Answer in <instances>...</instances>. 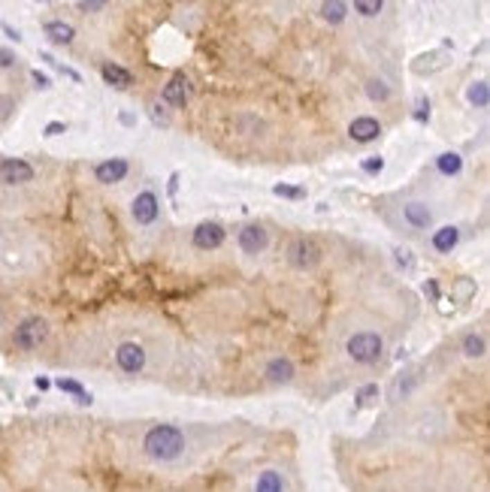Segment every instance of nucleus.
<instances>
[{
  "instance_id": "f257e3e1",
  "label": "nucleus",
  "mask_w": 490,
  "mask_h": 492,
  "mask_svg": "<svg viewBox=\"0 0 490 492\" xmlns=\"http://www.w3.org/2000/svg\"><path fill=\"white\" fill-rule=\"evenodd\" d=\"M143 450H146V456H152L157 462H170L185 450V435L176 426H170V423H161V426L146 432Z\"/></svg>"
},
{
  "instance_id": "f03ea898",
  "label": "nucleus",
  "mask_w": 490,
  "mask_h": 492,
  "mask_svg": "<svg viewBox=\"0 0 490 492\" xmlns=\"http://www.w3.org/2000/svg\"><path fill=\"white\" fill-rule=\"evenodd\" d=\"M381 336H376V332H357V336L348 338V356H351L354 363H363V365H372V363H378V356H381Z\"/></svg>"
},
{
  "instance_id": "7ed1b4c3",
  "label": "nucleus",
  "mask_w": 490,
  "mask_h": 492,
  "mask_svg": "<svg viewBox=\"0 0 490 492\" xmlns=\"http://www.w3.org/2000/svg\"><path fill=\"white\" fill-rule=\"evenodd\" d=\"M46 338H49V323L43 318H24L12 332L15 347H21V350H34L43 345Z\"/></svg>"
},
{
  "instance_id": "20e7f679",
  "label": "nucleus",
  "mask_w": 490,
  "mask_h": 492,
  "mask_svg": "<svg viewBox=\"0 0 490 492\" xmlns=\"http://www.w3.org/2000/svg\"><path fill=\"white\" fill-rule=\"evenodd\" d=\"M288 260L294 263L297 269H312V266L321 260V248L315 245L312 239H297V242H290V248H288Z\"/></svg>"
},
{
  "instance_id": "39448f33",
  "label": "nucleus",
  "mask_w": 490,
  "mask_h": 492,
  "mask_svg": "<svg viewBox=\"0 0 490 492\" xmlns=\"http://www.w3.org/2000/svg\"><path fill=\"white\" fill-rule=\"evenodd\" d=\"M115 363H119V369L128 372V374L143 372V365H146L143 345H137V341H124V345H119V350H115Z\"/></svg>"
},
{
  "instance_id": "423d86ee",
  "label": "nucleus",
  "mask_w": 490,
  "mask_h": 492,
  "mask_svg": "<svg viewBox=\"0 0 490 492\" xmlns=\"http://www.w3.org/2000/svg\"><path fill=\"white\" fill-rule=\"evenodd\" d=\"M30 179H34V166L28 161H19V157L0 161V181H6V185H24Z\"/></svg>"
},
{
  "instance_id": "0eeeda50",
  "label": "nucleus",
  "mask_w": 490,
  "mask_h": 492,
  "mask_svg": "<svg viewBox=\"0 0 490 492\" xmlns=\"http://www.w3.org/2000/svg\"><path fill=\"white\" fill-rule=\"evenodd\" d=\"M224 245V227L215 221H206L200 227L194 230V248H200V251H215V248Z\"/></svg>"
},
{
  "instance_id": "6e6552de",
  "label": "nucleus",
  "mask_w": 490,
  "mask_h": 492,
  "mask_svg": "<svg viewBox=\"0 0 490 492\" xmlns=\"http://www.w3.org/2000/svg\"><path fill=\"white\" fill-rule=\"evenodd\" d=\"M157 212H161V203H157V197L152 190H143V194L134 199V206H130V215H134L137 224H152L157 218Z\"/></svg>"
},
{
  "instance_id": "1a4fd4ad",
  "label": "nucleus",
  "mask_w": 490,
  "mask_h": 492,
  "mask_svg": "<svg viewBox=\"0 0 490 492\" xmlns=\"http://www.w3.org/2000/svg\"><path fill=\"white\" fill-rule=\"evenodd\" d=\"M267 245H270L267 230L257 227V224H248V227L239 230V248H243L245 254H261Z\"/></svg>"
},
{
  "instance_id": "9d476101",
  "label": "nucleus",
  "mask_w": 490,
  "mask_h": 492,
  "mask_svg": "<svg viewBox=\"0 0 490 492\" xmlns=\"http://www.w3.org/2000/svg\"><path fill=\"white\" fill-rule=\"evenodd\" d=\"M128 161L124 157H112V161H103V163H97L94 166V175H97V181L100 185H115V181H121L124 175H128Z\"/></svg>"
},
{
  "instance_id": "9b49d317",
  "label": "nucleus",
  "mask_w": 490,
  "mask_h": 492,
  "mask_svg": "<svg viewBox=\"0 0 490 492\" xmlns=\"http://www.w3.org/2000/svg\"><path fill=\"white\" fill-rule=\"evenodd\" d=\"M378 133H381V124L376 118H369V115L354 118L351 127H348V136H351L354 143H372V139H378Z\"/></svg>"
},
{
  "instance_id": "f8f14e48",
  "label": "nucleus",
  "mask_w": 490,
  "mask_h": 492,
  "mask_svg": "<svg viewBox=\"0 0 490 492\" xmlns=\"http://www.w3.org/2000/svg\"><path fill=\"white\" fill-rule=\"evenodd\" d=\"M191 97V85H188V79L182 76V73H176L167 85H164V100H167L170 106H182L185 100Z\"/></svg>"
},
{
  "instance_id": "ddd939ff",
  "label": "nucleus",
  "mask_w": 490,
  "mask_h": 492,
  "mask_svg": "<svg viewBox=\"0 0 490 492\" xmlns=\"http://www.w3.org/2000/svg\"><path fill=\"white\" fill-rule=\"evenodd\" d=\"M403 218L409 221L414 230H427L430 221H433V212H430L423 203H409V206L403 208Z\"/></svg>"
},
{
  "instance_id": "4468645a",
  "label": "nucleus",
  "mask_w": 490,
  "mask_h": 492,
  "mask_svg": "<svg viewBox=\"0 0 490 492\" xmlns=\"http://www.w3.org/2000/svg\"><path fill=\"white\" fill-rule=\"evenodd\" d=\"M100 76H103L106 85L121 88V91L130 88V82H134V79H130V73L124 70V66H119V64H103V66H100Z\"/></svg>"
},
{
  "instance_id": "2eb2a0df",
  "label": "nucleus",
  "mask_w": 490,
  "mask_h": 492,
  "mask_svg": "<svg viewBox=\"0 0 490 492\" xmlns=\"http://www.w3.org/2000/svg\"><path fill=\"white\" fill-rule=\"evenodd\" d=\"M43 30H46V37L52 39L55 46H70V43H73V37H76L73 24H67V21H49Z\"/></svg>"
},
{
  "instance_id": "dca6fc26",
  "label": "nucleus",
  "mask_w": 490,
  "mask_h": 492,
  "mask_svg": "<svg viewBox=\"0 0 490 492\" xmlns=\"http://www.w3.org/2000/svg\"><path fill=\"white\" fill-rule=\"evenodd\" d=\"M267 378H270L272 383H288L290 378H294V363L285 360V356H276V360H270Z\"/></svg>"
},
{
  "instance_id": "f3484780",
  "label": "nucleus",
  "mask_w": 490,
  "mask_h": 492,
  "mask_svg": "<svg viewBox=\"0 0 490 492\" xmlns=\"http://www.w3.org/2000/svg\"><path fill=\"white\" fill-rule=\"evenodd\" d=\"M457 239H460V230H457V227H439L433 233V248H436L439 254H451L454 245H457Z\"/></svg>"
},
{
  "instance_id": "a211bd4d",
  "label": "nucleus",
  "mask_w": 490,
  "mask_h": 492,
  "mask_svg": "<svg viewBox=\"0 0 490 492\" xmlns=\"http://www.w3.org/2000/svg\"><path fill=\"white\" fill-rule=\"evenodd\" d=\"M285 486H281V477H279V471H263L261 477H257L254 483V492H281Z\"/></svg>"
},
{
  "instance_id": "6ab92c4d",
  "label": "nucleus",
  "mask_w": 490,
  "mask_h": 492,
  "mask_svg": "<svg viewBox=\"0 0 490 492\" xmlns=\"http://www.w3.org/2000/svg\"><path fill=\"white\" fill-rule=\"evenodd\" d=\"M58 387H61L64 390V393H70V396H76V402L79 405H91V393H88V390L85 387H82V383H76V381H58Z\"/></svg>"
},
{
  "instance_id": "aec40b11",
  "label": "nucleus",
  "mask_w": 490,
  "mask_h": 492,
  "mask_svg": "<svg viewBox=\"0 0 490 492\" xmlns=\"http://www.w3.org/2000/svg\"><path fill=\"white\" fill-rule=\"evenodd\" d=\"M436 166H439V172H442V175H457V172H460V166H463V161H460V154L448 152V154H439Z\"/></svg>"
},
{
  "instance_id": "412c9836",
  "label": "nucleus",
  "mask_w": 490,
  "mask_h": 492,
  "mask_svg": "<svg viewBox=\"0 0 490 492\" xmlns=\"http://www.w3.org/2000/svg\"><path fill=\"white\" fill-rule=\"evenodd\" d=\"M345 12H348V6H345V3H339V0H333V3H324V6H321V15H324L327 21H333V24L342 21V19H345Z\"/></svg>"
},
{
  "instance_id": "4be33fe9",
  "label": "nucleus",
  "mask_w": 490,
  "mask_h": 492,
  "mask_svg": "<svg viewBox=\"0 0 490 492\" xmlns=\"http://www.w3.org/2000/svg\"><path fill=\"white\" fill-rule=\"evenodd\" d=\"M484 350H487V345H484V338L481 336H466L463 338V354L466 356H484Z\"/></svg>"
},
{
  "instance_id": "5701e85b",
  "label": "nucleus",
  "mask_w": 490,
  "mask_h": 492,
  "mask_svg": "<svg viewBox=\"0 0 490 492\" xmlns=\"http://www.w3.org/2000/svg\"><path fill=\"white\" fill-rule=\"evenodd\" d=\"M469 103H475V106H487V103H490V88H487V82H475V85L469 88Z\"/></svg>"
},
{
  "instance_id": "b1692460",
  "label": "nucleus",
  "mask_w": 490,
  "mask_h": 492,
  "mask_svg": "<svg viewBox=\"0 0 490 492\" xmlns=\"http://www.w3.org/2000/svg\"><path fill=\"white\" fill-rule=\"evenodd\" d=\"M381 0H357L354 3V12H360V15H378L381 12Z\"/></svg>"
},
{
  "instance_id": "393cba45",
  "label": "nucleus",
  "mask_w": 490,
  "mask_h": 492,
  "mask_svg": "<svg viewBox=\"0 0 490 492\" xmlns=\"http://www.w3.org/2000/svg\"><path fill=\"white\" fill-rule=\"evenodd\" d=\"M272 194H276V197H288V199H303L306 190L303 188H290V185H276V188H272Z\"/></svg>"
},
{
  "instance_id": "a878e982",
  "label": "nucleus",
  "mask_w": 490,
  "mask_h": 492,
  "mask_svg": "<svg viewBox=\"0 0 490 492\" xmlns=\"http://www.w3.org/2000/svg\"><path fill=\"white\" fill-rule=\"evenodd\" d=\"M367 94H369L372 100H387V88H385V82H376V79H372L369 85H367Z\"/></svg>"
},
{
  "instance_id": "bb28decb",
  "label": "nucleus",
  "mask_w": 490,
  "mask_h": 492,
  "mask_svg": "<svg viewBox=\"0 0 490 492\" xmlns=\"http://www.w3.org/2000/svg\"><path fill=\"white\" fill-rule=\"evenodd\" d=\"M15 109V103H12V97H6V94H0V121H6L12 115Z\"/></svg>"
},
{
  "instance_id": "cd10ccee",
  "label": "nucleus",
  "mask_w": 490,
  "mask_h": 492,
  "mask_svg": "<svg viewBox=\"0 0 490 492\" xmlns=\"http://www.w3.org/2000/svg\"><path fill=\"white\" fill-rule=\"evenodd\" d=\"M376 396H378V387H376V383H369V387H363L360 393H357V402H360V405H367V402H372Z\"/></svg>"
},
{
  "instance_id": "c85d7f7f",
  "label": "nucleus",
  "mask_w": 490,
  "mask_h": 492,
  "mask_svg": "<svg viewBox=\"0 0 490 492\" xmlns=\"http://www.w3.org/2000/svg\"><path fill=\"white\" fill-rule=\"evenodd\" d=\"M76 6H79L82 12H97V10H103L106 3H103V0H79Z\"/></svg>"
},
{
  "instance_id": "c756f323",
  "label": "nucleus",
  "mask_w": 490,
  "mask_h": 492,
  "mask_svg": "<svg viewBox=\"0 0 490 492\" xmlns=\"http://www.w3.org/2000/svg\"><path fill=\"white\" fill-rule=\"evenodd\" d=\"M363 170H367L369 175H376V172L385 170V161H381V157H369V161H363Z\"/></svg>"
},
{
  "instance_id": "7c9ffc66",
  "label": "nucleus",
  "mask_w": 490,
  "mask_h": 492,
  "mask_svg": "<svg viewBox=\"0 0 490 492\" xmlns=\"http://www.w3.org/2000/svg\"><path fill=\"white\" fill-rule=\"evenodd\" d=\"M64 130H67V124H61V121H52V124H46V136H61Z\"/></svg>"
},
{
  "instance_id": "2f4dec72",
  "label": "nucleus",
  "mask_w": 490,
  "mask_h": 492,
  "mask_svg": "<svg viewBox=\"0 0 490 492\" xmlns=\"http://www.w3.org/2000/svg\"><path fill=\"white\" fill-rule=\"evenodd\" d=\"M414 118H418V121H427L430 118V103H427V100H418V112H414Z\"/></svg>"
},
{
  "instance_id": "473e14b6",
  "label": "nucleus",
  "mask_w": 490,
  "mask_h": 492,
  "mask_svg": "<svg viewBox=\"0 0 490 492\" xmlns=\"http://www.w3.org/2000/svg\"><path fill=\"white\" fill-rule=\"evenodd\" d=\"M15 64V55L12 52H3V48H0V66H12Z\"/></svg>"
},
{
  "instance_id": "72a5a7b5",
  "label": "nucleus",
  "mask_w": 490,
  "mask_h": 492,
  "mask_svg": "<svg viewBox=\"0 0 490 492\" xmlns=\"http://www.w3.org/2000/svg\"><path fill=\"white\" fill-rule=\"evenodd\" d=\"M30 76H34L37 88H49V76H43V73H40V70H34V73H30Z\"/></svg>"
},
{
  "instance_id": "f704fd0d",
  "label": "nucleus",
  "mask_w": 490,
  "mask_h": 492,
  "mask_svg": "<svg viewBox=\"0 0 490 492\" xmlns=\"http://www.w3.org/2000/svg\"><path fill=\"white\" fill-rule=\"evenodd\" d=\"M396 260H400V263L405 266V269L412 266V257H409V251H396Z\"/></svg>"
},
{
  "instance_id": "c9c22d12",
  "label": "nucleus",
  "mask_w": 490,
  "mask_h": 492,
  "mask_svg": "<svg viewBox=\"0 0 490 492\" xmlns=\"http://www.w3.org/2000/svg\"><path fill=\"white\" fill-rule=\"evenodd\" d=\"M3 30H6V37H10V39H15V43H19V39H21V37H19V30H12L10 24H3Z\"/></svg>"
}]
</instances>
